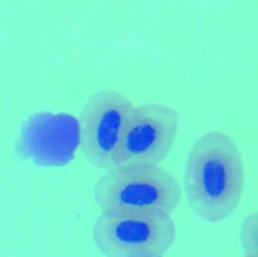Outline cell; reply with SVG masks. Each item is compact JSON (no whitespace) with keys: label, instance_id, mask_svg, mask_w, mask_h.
Instances as JSON below:
<instances>
[{"label":"cell","instance_id":"obj_2","mask_svg":"<svg viewBox=\"0 0 258 257\" xmlns=\"http://www.w3.org/2000/svg\"><path fill=\"white\" fill-rule=\"evenodd\" d=\"M182 190L174 175L153 164L115 166L96 181L93 196L105 211H153L171 215Z\"/></svg>","mask_w":258,"mask_h":257},{"label":"cell","instance_id":"obj_4","mask_svg":"<svg viewBox=\"0 0 258 257\" xmlns=\"http://www.w3.org/2000/svg\"><path fill=\"white\" fill-rule=\"evenodd\" d=\"M134 104L120 92L106 89L93 93L79 116V145L86 160L96 168L111 169L122 133Z\"/></svg>","mask_w":258,"mask_h":257},{"label":"cell","instance_id":"obj_5","mask_svg":"<svg viewBox=\"0 0 258 257\" xmlns=\"http://www.w3.org/2000/svg\"><path fill=\"white\" fill-rule=\"evenodd\" d=\"M178 125V113L167 105L134 106L122 133L115 166L160 165L173 146Z\"/></svg>","mask_w":258,"mask_h":257},{"label":"cell","instance_id":"obj_6","mask_svg":"<svg viewBox=\"0 0 258 257\" xmlns=\"http://www.w3.org/2000/svg\"><path fill=\"white\" fill-rule=\"evenodd\" d=\"M240 243L246 256L258 257V214L250 213L240 227Z\"/></svg>","mask_w":258,"mask_h":257},{"label":"cell","instance_id":"obj_3","mask_svg":"<svg viewBox=\"0 0 258 257\" xmlns=\"http://www.w3.org/2000/svg\"><path fill=\"white\" fill-rule=\"evenodd\" d=\"M175 237L171 215L153 211H105L92 231L95 246L106 257H161Z\"/></svg>","mask_w":258,"mask_h":257},{"label":"cell","instance_id":"obj_7","mask_svg":"<svg viewBox=\"0 0 258 257\" xmlns=\"http://www.w3.org/2000/svg\"><path fill=\"white\" fill-rule=\"evenodd\" d=\"M242 257H253V256H246V255H244V256H242Z\"/></svg>","mask_w":258,"mask_h":257},{"label":"cell","instance_id":"obj_1","mask_svg":"<svg viewBox=\"0 0 258 257\" xmlns=\"http://www.w3.org/2000/svg\"><path fill=\"white\" fill-rule=\"evenodd\" d=\"M244 186V161L234 139L218 130L203 133L184 165L183 188L191 211L205 222H221L238 207Z\"/></svg>","mask_w":258,"mask_h":257}]
</instances>
